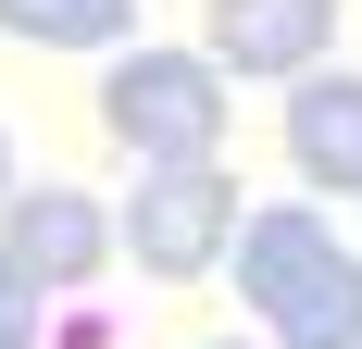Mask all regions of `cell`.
<instances>
[{"instance_id": "6da1fadb", "label": "cell", "mask_w": 362, "mask_h": 349, "mask_svg": "<svg viewBox=\"0 0 362 349\" xmlns=\"http://www.w3.org/2000/svg\"><path fill=\"white\" fill-rule=\"evenodd\" d=\"M100 125L138 162H213L225 150V63L213 50H112L100 63Z\"/></svg>"}, {"instance_id": "5b68a950", "label": "cell", "mask_w": 362, "mask_h": 349, "mask_svg": "<svg viewBox=\"0 0 362 349\" xmlns=\"http://www.w3.org/2000/svg\"><path fill=\"white\" fill-rule=\"evenodd\" d=\"M337 262V225L325 212H300V200H275V212H238V249H225V275H238V300H250L262 324L288 312L300 287Z\"/></svg>"}, {"instance_id": "8fae6325", "label": "cell", "mask_w": 362, "mask_h": 349, "mask_svg": "<svg viewBox=\"0 0 362 349\" xmlns=\"http://www.w3.org/2000/svg\"><path fill=\"white\" fill-rule=\"evenodd\" d=\"M200 349H250V337H200Z\"/></svg>"}, {"instance_id": "30bf717a", "label": "cell", "mask_w": 362, "mask_h": 349, "mask_svg": "<svg viewBox=\"0 0 362 349\" xmlns=\"http://www.w3.org/2000/svg\"><path fill=\"white\" fill-rule=\"evenodd\" d=\"M0 200H13V138H0Z\"/></svg>"}, {"instance_id": "277c9868", "label": "cell", "mask_w": 362, "mask_h": 349, "mask_svg": "<svg viewBox=\"0 0 362 349\" xmlns=\"http://www.w3.org/2000/svg\"><path fill=\"white\" fill-rule=\"evenodd\" d=\"M200 50L213 63H238V75H313L337 50V0H213L200 13Z\"/></svg>"}, {"instance_id": "8992f818", "label": "cell", "mask_w": 362, "mask_h": 349, "mask_svg": "<svg viewBox=\"0 0 362 349\" xmlns=\"http://www.w3.org/2000/svg\"><path fill=\"white\" fill-rule=\"evenodd\" d=\"M288 162H300V187L362 200V75L350 63H313L288 88Z\"/></svg>"}, {"instance_id": "ba28073f", "label": "cell", "mask_w": 362, "mask_h": 349, "mask_svg": "<svg viewBox=\"0 0 362 349\" xmlns=\"http://www.w3.org/2000/svg\"><path fill=\"white\" fill-rule=\"evenodd\" d=\"M138 13L112 0H0V37H37V50H125Z\"/></svg>"}, {"instance_id": "52a82bcc", "label": "cell", "mask_w": 362, "mask_h": 349, "mask_svg": "<svg viewBox=\"0 0 362 349\" xmlns=\"http://www.w3.org/2000/svg\"><path fill=\"white\" fill-rule=\"evenodd\" d=\"M275 349H362V249H337L325 275L275 312Z\"/></svg>"}, {"instance_id": "7c38bea8", "label": "cell", "mask_w": 362, "mask_h": 349, "mask_svg": "<svg viewBox=\"0 0 362 349\" xmlns=\"http://www.w3.org/2000/svg\"><path fill=\"white\" fill-rule=\"evenodd\" d=\"M112 13H138V0H112Z\"/></svg>"}, {"instance_id": "7a4b0ae2", "label": "cell", "mask_w": 362, "mask_h": 349, "mask_svg": "<svg viewBox=\"0 0 362 349\" xmlns=\"http://www.w3.org/2000/svg\"><path fill=\"white\" fill-rule=\"evenodd\" d=\"M125 249H138V275H163V287L225 275V249H238V174L225 162H150L138 200H125Z\"/></svg>"}, {"instance_id": "9c48e42d", "label": "cell", "mask_w": 362, "mask_h": 349, "mask_svg": "<svg viewBox=\"0 0 362 349\" xmlns=\"http://www.w3.org/2000/svg\"><path fill=\"white\" fill-rule=\"evenodd\" d=\"M0 349H37V287L0 262Z\"/></svg>"}, {"instance_id": "3957f363", "label": "cell", "mask_w": 362, "mask_h": 349, "mask_svg": "<svg viewBox=\"0 0 362 349\" xmlns=\"http://www.w3.org/2000/svg\"><path fill=\"white\" fill-rule=\"evenodd\" d=\"M112 249H125V225H112L88 187H13V200H0V262H13L37 300L100 287V275H112Z\"/></svg>"}]
</instances>
